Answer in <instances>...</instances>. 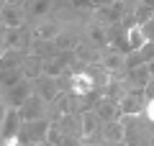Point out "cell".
<instances>
[{"label":"cell","mask_w":154,"mask_h":146,"mask_svg":"<svg viewBox=\"0 0 154 146\" xmlns=\"http://www.w3.org/2000/svg\"><path fill=\"white\" fill-rule=\"evenodd\" d=\"M18 113H21L23 123H28V120H38V118H46V100H44L41 95H36V92H33L26 103L18 108Z\"/></svg>","instance_id":"obj_1"},{"label":"cell","mask_w":154,"mask_h":146,"mask_svg":"<svg viewBox=\"0 0 154 146\" xmlns=\"http://www.w3.org/2000/svg\"><path fill=\"white\" fill-rule=\"evenodd\" d=\"M0 11H3V23H5V28H23L26 26V8H23L21 3H5V0H3Z\"/></svg>","instance_id":"obj_2"},{"label":"cell","mask_w":154,"mask_h":146,"mask_svg":"<svg viewBox=\"0 0 154 146\" xmlns=\"http://www.w3.org/2000/svg\"><path fill=\"white\" fill-rule=\"evenodd\" d=\"M67 90L75 97H85L95 90V80L90 77V72H75V75H69V87Z\"/></svg>","instance_id":"obj_3"},{"label":"cell","mask_w":154,"mask_h":146,"mask_svg":"<svg viewBox=\"0 0 154 146\" xmlns=\"http://www.w3.org/2000/svg\"><path fill=\"white\" fill-rule=\"evenodd\" d=\"M33 92L41 95L46 103H54L57 95H59V80H57V77H46V75L36 77V80H33Z\"/></svg>","instance_id":"obj_4"},{"label":"cell","mask_w":154,"mask_h":146,"mask_svg":"<svg viewBox=\"0 0 154 146\" xmlns=\"http://www.w3.org/2000/svg\"><path fill=\"white\" fill-rule=\"evenodd\" d=\"M144 105H146L144 92H126V95L118 100L121 115H139V113H144Z\"/></svg>","instance_id":"obj_5"},{"label":"cell","mask_w":154,"mask_h":146,"mask_svg":"<svg viewBox=\"0 0 154 146\" xmlns=\"http://www.w3.org/2000/svg\"><path fill=\"white\" fill-rule=\"evenodd\" d=\"M23 128V118L18 113V108H8L5 113V120H3V128H0V138L8 141V138H16Z\"/></svg>","instance_id":"obj_6"},{"label":"cell","mask_w":154,"mask_h":146,"mask_svg":"<svg viewBox=\"0 0 154 146\" xmlns=\"http://www.w3.org/2000/svg\"><path fill=\"white\" fill-rule=\"evenodd\" d=\"M31 95H33V82H31V80L18 82L16 87L8 90V97H5V100H8V108H21Z\"/></svg>","instance_id":"obj_7"},{"label":"cell","mask_w":154,"mask_h":146,"mask_svg":"<svg viewBox=\"0 0 154 146\" xmlns=\"http://www.w3.org/2000/svg\"><path fill=\"white\" fill-rule=\"evenodd\" d=\"M100 123H103V120L98 118V113H95V110H82V113H80V136L93 138V136L98 133Z\"/></svg>","instance_id":"obj_8"},{"label":"cell","mask_w":154,"mask_h":146,"mask_svg":"<svg viewBox=\"0 0 154 146\" xmlns=\"http://www.w3.org/2000/svg\"><path fill=\"white\" fill-rule=\"evenodd\" d=\"M128 82H131L134 92H144V87L152 82V69H149V64H141V67H136V69H128Z\"/></svg>","instance_id":"obj_9"},{"label":"cell","mask_w":154,"mask_h":146,"mask_svg":"<svg viewBox=\"0 0 154 146\" xmlns=\"http://www.w3.org/2000/svg\"><path fill=\"white\" fill-rule=\"evenodd\" d=\"M95 113H98V118L103 120V123H110V120H118L121 118V108H118V100H110V97H103L98 103V108H95Z\"/></svg>","instance_id":"obj_10"},{"label":"cell","mask_w":154,"mask_h":146,"mask_svg":"<svg viewBox=\"0 0 154 146\" xmlns=\"http://www.w3.org/2000/svg\"><path fill=\"white\" fill-rule=\"evenodd\" d=\"M144 44H146V36H144L141 23H131V26H126V46H128V51H139Z\"/></svg>","instance_id":"obj_11"},{"label":"cell","mask_w":154,"mask_h":146,"mask_svg":"<svg viewBox=\"0 0 154 146\" xmlns=\"http://www.w3.org/2000/svg\"><path fill=\"white\" fill-rule=\"evenodd\" d=\"M26 80V72H23V67H11V69H0V85L5 87V90H11V87H16L18 82Z\"/></svg>","instance_id":"obj_12"},{"label":"cell","mask_w":154,"mask_h":146,"mask_svg":"<svg viewBox=\"0 0 154 146\" xmlns=\"http://www.w3.org/2000/svg\"><path fill=\"white\" fill-rule=\"evenodd\" d=\"M123 13H126V5H123L121 0H113V3H108L105 8H100V16H103L108 23L123 21Z\"/></svg>","instance_id":"obj_13"},{"label":"cell","mask_w":154,"mask_h":146,"mask_svg":"<svg viewBox=\"0 0 154 146\" xmlns=\"http://www.w3.org/2000/svg\"><path fill=\"white\" fill-rule=\"evenodd\" d=\"M23 72H26V80H36V77L44 75V59L36 54H28V59L23 62Z\"/></svg>","instance_id":"obj_14"},{"label":"cell","mask_w":154,"mask_h":146,"mask_svg":"<svg viewBox=\"0 0 154 146\" xmlns=\"http://www.w3.org/2000/svg\"><path fill=\"white\" fill-rule=\"evenodd\" d=\"M103 133L108 138V144H123V138H126V126L121 120H110V123H105Z\"/></svg>","instance_id":"obj_15"},{"label":"cell","mask_w":154,"mask_h":146,"mask_svg":"<svg viewBox=\"0 0 154 146\" xmlns=\"http://www.w3.org/2000/svg\"><path fill=\"white\" fill-rule=\"evenodd\" d=\"M77 33H67V31H59L54 36V49L57 51H75L77 49Z\"/></svg>","instance_id":"obj_16"},{"label":"cell","mask_w":154,"mask_h":146,"mask_svg":"<svg viewBox=\"0 0 154 146\" xmlns=\"http://www.w3.org/2000/svg\"><path fill=\"white\" fill-rule=\"evenodd\" d=\"M64 72H67V64H64V59H62L59 54L44 59V75L46 77H62Z\"/></svg>","instance_id":"obj_17"},{"label":"cell","mask_w":154,"mask_h":146,"mask_svg":"<svg viewBox=\"0 0 154 146\" xmlns=\"http://www.w3.org/2000/svg\"><path fill=\"white\" fill-rule=\"evenodd\" d=\"M23 54L21 49H8L5 54L0 56V69H11V67H23Z\"/></svg>","instance_id":"obj_18"},{"label":"cell","mask_w":154,"mask_h":146,"mask_svg":"<svg viewBox=\"0 0 154 146\" xmlns=\"http://www.w3.org/2000/svg\"><path fill=\"white\" fill-rule=\"evenodd\" d=\"M26 13L28 16H36V18H41V16H46V13L51 11V0H26Z\"/></svg>","instance_id":"obj_19"},{"label":"cell","mask_w":154,"mask_h":146,"mask_svg":"<svg viewBox=\"0 0 154 146\" xmlns=\"http://www.w3.org/2000/svg\"><path fill=\"white\" fill-rule=\"evenodd\" d=\"M57 33H59V31H57V26H51V23H41L31 36H33V41H54Z\"/></svg>","instance_id":"obj_20"},{"label":"cell","mask_w":154,"mask_h":146,"mask_svg":"<svg viewBox=\"0 0 154 146\" xmlns=\"http://www.w3.org/2000/svg\"><path fill=\"white\" fill-rule=\"evenodd\" d=\"M3 41H5L8 49H21L23 46V28H8Z\"/></svg>","instance_id":"obj_21"},{"label":"cell","mask_w":154,"mask_h":146,"mask_svg":"<svg viewBox=\"0 0 154 146\" xmlns=\"http://www.w3.org/2000/svg\"><path fill=\"white\" fill-rule=\"evenodd\" d=\"M88 36L93 38L98 46H108V28H103V26H98V23H95V26L88 28Z\"/></svg>","instance_id":"obj_22"},{"label":"cell","mask_w":154,"mask_h":146,"mask_svg":"<svg viewBox=\"0 0 154 146\" xmlns=\"http://www.w3.org/2000/svg\"><path fill=\"white\" fill-rule=\"evenodd\" d=\"M123 59H126V56H123L121 51H110V54L105 56L103 67H105L108 72H116V69H121V67H123Z\"/></svg>","instance_id":"obj_23"},{"label":"cell","mask_w":154,"mask_h":146,"mask_svg":"<svg viewBox=\"0 0 154 146\" xmlns=\"http://www.w3.org/2000/svg\"><path fill=\"white\" fill-rule=\"evenodd\" d=\"M126 92L128 90L121 85V82H108V85H105V97H110V100H121Z\"/></svg>","instance_id":"obj_24"},{"label":"cell","mask_w":154,"mask_h":146,"mask_svg":"<svg viewBox=\"0 0 154 146\" xmlns=\"http://www.w3.org/2000/svg\"><path fill=\"white\" fill-rule=\"evenodd\" d=\"M141 64H146L144 56H141V51H128L126 59H123V67H126V69H136V67H141Z\"/></svg>","instance_id":"obj_25"},{"label":"cell","mask_w":154,"mask_h":146,"mask_svg":"<svg viewBox=\"0 0 154 146\" xmlns=\"http://www.w3.org/2000/svg\"><path fill=\"white\" fill-rule=\"evenodd\" d=\"M152 8H146V5H141V8H139V11L136 13H134V18H136V23H146L149 21V18H152Z\"/></svg>","instance_id":"obj_26"},{"label":"cell","mask_w":154,"mask_h":146,"mask_svg":"<svg viewBox=\"0 0 154 146\" xmlns=\"http://www.w3.org/2000/svg\"><path fill=\"white\" fill-rule=\"evenodd\" d=\"M139 51H141V56H144V62H146V64H149V62H154V41H146Z\"/></svg>","instance_id":"obj_27"},{"label":"cell","mask_w":154,"mask_h":146,"mask_svg":"<svg viewBox=\"0 0 154 146\" xmlns=\"http://www.w3.org/2000/svg\"><path fill=\"white\" fill-rule=\"evenodd\" d=\"M141 28H144V36H146V41H154V13H152V18H149L146 23H141Z\"/></svg>","instance_id":"obj_28"},{"label":"cell","mask_w":154,"mask_h":146,"mask_svg":"<svg viewBox=\"0 0 154 146\" xmlns=\"http://www.w3.org/2000/svg\"><path fill=\"white\" fill-rule=\"evenodd\" d=\"M144 115H146L149 123H154V97H152V100H146V105H144Z\"/></svg>","instance_id":"obj_29"},{"label":"cell","mask_w":154,"mask_h":146,"mask_svg":"<svg viewBox=\"0 0 154 146\" xmlns=\"http://www.w3.org/2000/svg\"><path fill=\"white\" fill-rule=\"evenodd\" d=\"M72 8H80V11H85V8H93V3L90 0H69Z\"/></svg>","instance_id":"obj_30"},{"label":"cell","mask_w":154,"mask_h":146,"mask_svg":"<svg viewBox=\"0 0 154 146\" xmlns=\"http://www.w3.org/2000/svg\"><path fill=\"white\" fill-rule=\"evenodd\" d=\"M144 97H146V100H152V97H154V80L144 87Z\"/></svg>","instance_id":"obj_31"},{"label":"cell","mask_w":154,"mask_h":146,"mask_svg":"<svg viewBox=\"0 0 154 146\" xmlns=\"http://www.w3.org/2000/svg\"><path fill=\"white\" fill-rule=\"evenodd\" d=\"M5 113H8V108H5V103L0 100V128H3V120H5Z\"/></svg>","instance_id":"obj_32"},{"label":"cell","mask_w":154,"mask_h":146,"mask_svg":"<svg viewBox=\"0 0 154 146\" xmlns=\"http://www.w3.org/2000/svg\"><path fill=\"white\" fill-rule=\"evenodd\" d=\"M93 3V8H105L108 3H113V0H90Z\"/></svg>","instance_id":"obj_33"},{"label":"cell","mask_w":154,"mask_h":146,"mask_svg":"<svg viewBox=\"0 0 154 146\" xmlns=\"http://www.w3.org/2000/svg\"><path fill=\"white\" fill-rule=\"evenodd\" d=\"M141 5H146V8H152V11H154V0H141Z\"/></svg>","instance_id":"obj_34"},{"label":"cell","mask_w":154,"mask_h":146,"mask_svg":"<svg viewBox=\"0 0 154 146\" xmlns=\"http://www.w3.org/2000/svg\"><path fill=\"white\" fill-rule=\"evenodd\" d=\"M5 51H8V46H5V41H0V56L5 54Z\"/></svg>","instance_id":"obj_35"},{"label":"cell","mask_w":154,"mask_h":146,"mask_svg":"<svg viewBox=\"0 0 154 146\" xmlns=\"http://www.w3.org/2000/svg\"><path fill=\"white\" fill-rule=\"evenodd\" d=\"M31 146H49L46 141H36V144H31Z\"/></svg>","instance_id":"obj_36"},{"label":"cell","mask_w":154,"mask_h":146,"mask_svg":"<svg viewBox=\"0 0 154 146\" xmlns=\"http://www.w3.org/2000/svg\"><path fill=\"white\" fill-rule=\"evenodd\" d=\"M0 5H3V3H0ZM0 26H5V23H3V11H0Z\"/></svg>","instance_id":"obj_37"},{"label":"cell","mask_w":154,"mask_h":146,"mask_svg":"<svg viewBox=\"0 0 154 146\" xmlns=\"http://www.w3.org/2000/svg\"><path fill=\"white\" fill-rule=\"evenodd\" d=\"M5 3H21V0H5Z\"/></svg>","instance_id":"obj_38"},{"label":"cell","mask_w":154,"mask_h":146,"mask_svg":"<svg viewBox=\"0 0 154 146\" xmlns=\"http://www.w3.org/2000/svg\"><path fill=\"white\" fill-rule=\"evenodd\" d=\"M110 146H118V144H110Z\"/></svg>","instance_id":"obj_39"},{"label":"cell","mask_w":154,"mask_h":146,"mask_svg":"<svg viewBox=\"0 0 154 146\" xmlns=\"http://www.w3.org/2000/svg\"><path fill=\"white\" fill-rule=\"evenodd\" d=\"M82 146H85V144H82Z\"/></svg>","instance_id":"obj_40"}]
</instances>
